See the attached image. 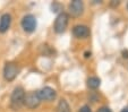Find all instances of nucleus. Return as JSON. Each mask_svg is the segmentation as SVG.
Returning a JSON list of instances; mask_svg holds the SVG:
<instances>
[{
    "label": "nucleus",
    "instance_id": "1",
    "mask_svg": "<svg viewBox=\"0 0 128 112\" xmlns=\"http://www.w3.org/2000/svg\"><path fill=\"white\" fill-rule=\"evenodd\" d=\"M24 99H25V91L23 87L18 86L12 91V98H10V107L14 110H18L22 108L24 104Z\"/></svg>",
    "mask_w": 128,
    "mask_h": 112
},
{
    "label": "nucleus",
    "instance_id": "2",
    "mask_svg": "<svg viewBox=\"0 0 128 112\" xmlns=\"http://www.w3.org/2000/svg\"><path fill=\"white\" fill-rule=\"evenodd\" d=\"M68 20H69V16L66 12H60L54 20V26H53L54 32L56 33H64L67 28Z\"/></svg>",
    "mask_w": 128,
    "mask_h": 112
},
{
    "label": "nucleus",
    "instance_id": "3",
    "mask_svg": "<svg viewBox=\"0 0 128 112\" xmlns=\"http://www.w3.org/2000/svg\"><path fill=\"white\" fill-rule=\"evenodd\" d=\"M18 71H20V69L15 62H7L4 67V77L6 81L12 82L18 75Z\"/></svg>",
    "mask_w": 128,
    "mask_h": 112
},
{
    "label": "nucleus",
    "instance_id": "4",
    "mask_svg": "<svg viewBox=\"0 0 128 112\" xmlns=\"http://www.w3.org/2000/svg\"><path fill=\"white\" fill-rule=\"evenodd\" d=\"M20 24H22V27L25 32H27V33H32V32L35 31L38 23H36L35 16L28 14V15H25L24 17H23Z\"/></svg>",
    "mask_w": 128,
    "mask_h": 112
},
{
    "label": "nucleus",
    "instance_id": "5",
    "mask_svg": "<svg viewBox=\"0 0 128 112\" xmlns=\"http://www.w3.org/2000/svg\"><path fill=\"white\" fill-rule=\"evenodd\" d=\"M36 93H38V96H39V99L41 101H52L57 96V92L53 88L49 87V86L41 88Z\"/></svg>",
    "mask_w": 128,
    "mask_h": 112
},
{
    "label": "nucleus",
    "instance_id": "6",
    "mask_svg": "<svg viewBox=\"0 0 128 112\" xmlns=\"http://www.w3.org/2000/svg\"><path fill=\"white\" fill-rule=\"evenodd\" d=\"M41 100L38 96V93L36 92H32L28 94H25V99H24V104L26 105L30 109H35L36 107H39Z\"/></svg>",
    "mask_w": 128,
    "mask_h": 112
},
{
    "label": "nucleus",
    "instance_id": "7",
    "mask_svg": "<svg viewBox=\"0 0 128 112\" xmlns=\"http://www.w3.org/2000/svg\"><path fill=\"white\" fill-rule=\"evenodd\" d=\"M84 10V3L80 0H72L69 5V12L72 14V16L78 17L83 14Z\"/></svg>",
    "mask_w": 128,
    "mask_h": 112
},
{
    "label": "nucleus",
    "instance_id": "8",
    "mask_svg": "<svg viewBox=\"0 0 128 112\" xmlns=\"http://www.w3.org/2000/svg\"><path fill=\"white\" fill-rule=\"evenodd\" d=\"M90 28L86 25H76L72 28V34L75 35L78 39H85L90 35Z\"/></svg>",
    "mask_w": 128,
    "mask_h": 112
},
{
    "label": "nucleus",
    "instance_id": "9",
    "mask_svg": "<svg viewBox=\"0 0 128 112\" xmlns=\"http://www.w3.org/2000/svg\"><path fill=\"white\" fill-rule=\"evenodd\" d=\"M12 24V16L9 14H4L0 17V33H5L9 29Z\"/></svg>",
    "mask_w": 128,
    "mask_h": 112
},
{
    "label": "nucleus",
    "instance_id": "10",
    "mask_svg": "<svg viewBox=\"0 0 128 112\" xmlns=\"http://www.w3.org/2000/svg\"><path fill=\"white\" fill-rule=\"evenodd\" d=\"M101 84V79L99 77H95V76H92V77L87 78V86L92 90H96L98 87Z\"/></svg>",
    "mask_w": 128,
    "mask_h": 112
},
{
    "label": "nucleus",
    "instance_id": "11",
    "mask_svg": "<svg viewBox=\"0 0 128 112\" xmlns=\"http://www.w3.org/2000/svg\"><path fill=\"white\" fill-rule=\"evenodd\" d=\"M57 112H72L70 111V107L68 104V102L64 99H61L58 103V107H57Z\"/></svg>",
    "mask_w": 128,
    "mask_h": 112
},
{
    "label": "nucleus",
    "instance_id": "12",
    "mask_svg": "<svg viewBox=\"0 0 128 112\" xmlns=\"http://www.w3.org/2000/svg\"><path fill=\"white\" fill-rule=\"evenodd\" d=\"M40 51H41V54H43V56H51V54L53 53V50L51 49L50 46L48 45V44H43V45H41V48H40Z\"/></svg>",
    "mask_w": 128,
    "mask_h": 112
},
{
    "label": "nucleus",
    "instance_id": "13",
    "mask_svg": "<svg viewBox=\"0 0 128 112\" xmlns=\"http://www.w3.org/2000/svg\"><path fill=\"white\" fill-rule=\"evenodd\" d=\"M98 112H112V111H111V109L108 107H101L98 110Z\"/></svg>",
    "mask_w": 128,
    "mask_h": 112
},
{
    "label": "nucleus",
    "instance_id": "14",
    "mask_svg": "<svg viewBox=\"0 0 128 112\" xmlns=\"http://www.w3.org/2000/svg\"><path fill=\"white\" fill-rule=\"evenodd\" d=\"M80 112H92V111H91L88 105H83V107L80 109Z\"/></svg>",
    "mask_w": 128,
    "mask_h": 112
},
{
    "label": "nucleus",
    "instance_id": "15",
    "mask_svg": "<svg viewBox=\"0 0 128 112\" xmlns=\"http://www.w3.org/2000/svg\"><path fill=\"white\" fill-rule=\"evenodd\" d=\"M59 8H60V6H59L58 3H52V11L57 12V11H58Z\"/></svg>",
    "mask_w": 128,
    "mask_h": 112
},
{
    "label": "nucleus",
    "instance_id": "16",
    "mask_svg": "<svg viewBox=\"0 0 128 112\" xmlns=\"http://www.w3.org/2000/svg\"><path fill=\"white\" fill-rule=\"evenodd\" d=\"M122 54H124V58H128V51H124Z\"/></svg>",
    "mask_w": 128,
    "mask_h": 112
},
{
    "label": "nucleus",
    "instance_id": "17",
    "mask_svg": "<svg viewBox=\"0 0 128 112\" xmlns=\"http://www.w3.org/2000/svg\"><path fill=\"white\" fill-rule=\"evenodd\" d=\"M91 57V52H85V58H88Z\"/></svg>",
    "mask_w": 128,
    "mask_h": 112
},
{
    "label": "nucleus",
    "instance_id": "18",
    "mask_svg": "<svg viewBox=\"0 0 128 112\" xmlns=\"http://www.w3.org/2000/svg\"><path fill=\"white\" fill-rule=\"evenodd\" d=\"M121 112H128V107L124 108V109H122V111H121Z\"/></svg>",
    "mask_w": 128,
    "mask_h": 112
},
{
    "label": "nucleus",
    "instance_id": "19",
    "mask_svg": "<svg viewBox=\"0 0 128 112\" xmlns=\"http://www.w3.org/2000/svg\"><path fill=\"white\" fill-rule=\"evenodd\" d=\"M127 8H128V3H127Z\"/></svg>",
    "mask_w": 128,
    "mask_h": 112
}]
</instances>
